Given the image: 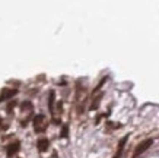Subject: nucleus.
<instances>
[{"mask_svg":"<svg viewBox=\"0 0 159 158\" xmlns=\"http://www.w3.org/2000/svg\"><path fill=\"white\" fill-rule=\"evenodd\" d=\"M61 136H63V138H67V126H63V130H61Z\"/></svg>","mask_w":159,"mask_h":158,"instance_id":"nucleus-10","label":"nucleus"},{"mask_svg":"<svg viewBox=\"0 0 159 158\" xmlns=\"http://www.w3.org/2000/svg\"><path fill=\"white\" fill-rule=\"evenodd\" d=\"M13 107H15V101H12V103L7 106V111H12V108H13Z\"/></svg>","mask_w":159,"mask_h":158,"instance_id":"nucleus-11","label":"nucleus"},{"mask_svg":"<svg viewBox=\"0 0 159 158\" xmlns=\"http://www.w3.org/2000/svg\"><path fill=\"white\" fill-rule=\"evenodd\" d=\"M19 151V142H15V144H10L9 147H7V155L9 157H12L13 154H16Z\"/></svg>","mask_w":159,"mask_h":158,"instance_id":"nucleus-5","label":"nucleus"},{"mask_svg":"<svg viewBox=\"0 0 159 158\" xmlns=\"http://www.w3.org/2000/svg\"><path fill=\"white\" fill-rule=\"evenodd\" d=\"M125 142H127V136H124V138L120 141L118 147H117V152H116L114 158H120V157H121V154H123V151H124V145H125Z\"/></svg>","mask_w":159,"mask_h":158,"instance_id":"nucleus-4","label":"nucleus"},{"mask_svg":"<svg viewBox=\"0 0 159 158\" xmlns=\"http://www.w3.org/2000/svg\"><path fill=\"white\" fill-rule=\"evenodd\" d=\"M45 127H47V120H45V116L44 114H37L35 117H34V129H35V132H44L45 130Z\"/></svg>","mask_w":159,"mask_h":158,"instance_id":"nucleus-2","label":"nucleus"},{"mask_svg":"<svg viewBox=\"0 0 159 158\" xmlns=\"http://www.w3.org/2000/svg\"><path fill=\"white\" fill-rule=\"evenodd\" d=\"M48 147H50V142H48V139H40L38 141V149H40L41 152H45L47 149H48Z\"/></svg>","mask_w":159,"mask_h":158,"instance_id":"nucleus-6","label":"nucleus"},{"mask_svg":"<svg viewBox=\"0 0 159 158\" xmlns=\"http://www.w3.org/2000/svg\"><path fill=\"white\" fill-rule=\"evenodd\" d=\"M22 108H24V110H25V108L31 110V108H32V104H31V103H24V104H22Z\"/></svg>","mask_w":159,"mask_h":158,"instance_id":"nucleus-9","label":"nucleus"},{"mask_svg":"<svg viewBox=\"0 0 159 158\" xmlns=\"http://www.w3.org/2000/svg\"><path fill=\"white\" fill-rule=\"evenodd\" d=\"M152 144H153V139H146V141H143V142H140L137 147H136V149H134V154H133V158H137L139 155H142L146 149H149L150 147H152Z\"/></svg>","mask_w":159,"mask_h":158,"instance_id":"nucleus-1","label":"nucleus"},{"mask_svg":"<svg viewBox=\"0 0 159 158\" xmlns=\"http://www.w3.org/2000/svg\"><path fill=\"white\" fill-rule=\"evenodd\" d=\"M99 100H101V95H99L96 100H93V103H92V106H91V110H95V108L99 106Z\"/></svg>","mask_w":159,"mask_h":158,"instance_id":"nucleus-8","label":"nucleus"},{"mask_svg":"<svg viewBox=\"0 0 159 158\" xmlns=\"http://www.w3.org/2000/svg\"><path fill=\"white\" fill-rule=\"evenodd\" d=\"M48 106H50V111H51V113H54V91H51V92H50Z\"/></svg>","mask_w":159,"mask_h":158,"instance_id":"nucleus-7","label":"nucleus"},{"mask_svg":"<svg viewBox=\"0 0 159 158\" xmlns=\"http://www.w3.org/2000/svg\"><path fill=\"white\" fill-rule=\"evenodd\" d=\"M16 92H18V89H15V88H4V89H1V92H0V101H6V100L12 98Z\"/></svg>","mask_w":159,"mask_h":158,"instance_id":"nucleus-3","label":"nucleus"}]
</instances>
